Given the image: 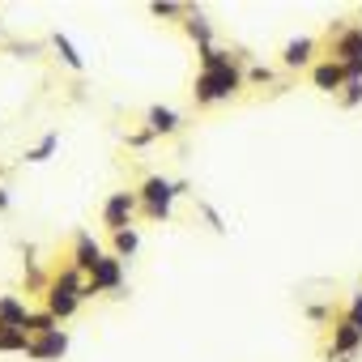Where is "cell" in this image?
Segmentation results:
<instances>
[{
	"mask_svg": "<svg viewBox=\"0 0 362 362\" xmlns=\"http://www.w3.org/2000/svg\"><path fill=\"white\" fill-rule=\"evenodd\" d=\"M136 197H141V218H149V222H170L175 201L188 197V184H184V179H166V175H145L141 188H136Z\"/></svg>",
	"mask_w": 362,
	"mask_h": 362,
	"instance_id": "cell-1",
	"label": "cell"
},
{
	"mask_svg": "<svg viewBox=\"0 0 362 362\" xmlns=\"http://www.w3.org/2000/svg\"><path fill=\"white\" fill-rule=\"evenodd\" d=\"M243 86H247V60H239V64H230V69L197 73L192 98H197V107H218V103H230Z\"/></svg>",
	"mask_w": 362,
	"mask_h": 362,
	"instance_id": "cell-2",
	"label": "cell"
},
{
	"mask_svg": "<svg viewBox=\"0 0 362 362\" xmlns=\"http://www.w3.org/2000/svg\"><path fill=\"white\" fill-rule=\"evenodd\" d=\"M328 60H337V64H358V60H362V26H354V22H332V26H328Z\"/></svg>",
	"mask_w": 362,
	"mask_h": 362,
	"instance_id": "cell-3",
	"label": "cell"
},
{
	"mask_svg": "<svg viewBox=\"0 0 362 362\" xmlns=\"http://www.w3.org/2000/svg\"><path fill=\"white\" fill-rule=\"evenodd\" d=\"M136 214H141L136 188H119V192H111V197L103 201V226H107L111 235H115V230H128Z\"/></svg>",
	"mask_w": 362,
	"mask_h": 362,
	"instance_id": "cell-4",
	"label": "cell"
},
{
	"mask_svg": "<svg viewBox=\"0 0 362 362\" xmlns=\"http://www.w3.org/2000/svg\"><path fill=\"white\" fill-rule=\"evenodd\" d=\"M124 269H128V260H119V256H103L98 264H94V273H90V281H86V298H94V294H115V290H124Z\"/></svg>",
	"mask_w": 362,
	"mask_h": 362,
	"instance_id": "cell-5",
	"label": "cell"
},
{
	"mask_svg": "<svg viewBox=\"0 0 362 362\" xmlns=\"http://www.w3.org/2000/svg\"><path fill=\"white\" fill-rule=\"evenodd\" d=\"M81 303H86V294H81V290H73V286H64V281H56V277H52V286H47V294H43V311H52V315H56V324L73 320V315L81 311Z\"/></svg>",
	"mask_w": 362,
	"mask_h": 362,
	"instance_id": "cell-6",
	"label": "cell"
},
{
	"mask_svg": "<svg viewBox=\"0 0 362 362\" xmlns=\"http://www.w3.org/2000/svg\"><path fill=\"white\" fill-rule=\"evenodd\" d=\"M362 349V332L341 315L332 320V341H328V362H354V354Z\"/></svg>",
	"mask_w": 362,
	"mask_h": 362,
	"instance_id": "cell-7",
	"label": "cell"
},
{
	"mask_svg": "<svg viewBox=\"0 0 362 362\" xmlns=\"http://www.w3.org/2000/svg\"><path fill=\"white\" fill-rule=\"evenodd\" d=\"M69 332L64 328H52V332H43V337H30V349H26V358L30 362H60L64 354H69Z\"/></svg>",
	"mask_w": 362,
	"mask_h": 362,
	"instance_id": "cell-8",
	"label": "cell"
},
{
	"mask_svg": "<svg viewBox=\"0 0 362 362\" xmlns=\"http://www.w3.org/2000/svg\"><path fill=\"white\" fill-rule=\"evenodd\" d=\"M103 256H107V252H103V243H98L90 230H77V235H73V256H69V264H73V269H81V273L90 277V273H94V264H98Z\"/></svg>",
	"mask_w": 362,
	"mask_h": 362,
	"instance_id": "cell-9",
	"label": "cell"
},
{
	"mask_svg": "<svg viewBox=\"0 0 362 362\" xmlns=\"http://www.w3.org/2000/svg\"><path fill=\"white\" fill-rule=\"evenodd\" d=\"M320 60H315V39L311 35H298V39H290L286 47H281V69H315Z\"/></svg>",
	"mask_w": 362,
	"mask_h": 362,
	"instance_id": "cell-10",
	"label": "cell"
},
{
	"mask_svg": "<svg viewBox=\"0 0 362 362\" xmlns=\"http://www.w3.org/2000/svg\"><path fill=\"white\" fill-rule=\"evenodd\" d=\"M345 81H349L345 64H337V60H328V56L311 69V86H315L320 94H341V90H345Z\"/></svg>",
	"mask_w": 362,
	"mask_h": 362,
	"instance_id": "cell-11",
	"label": "cell"
},
{
	"mask_svg": "<svg viewBox=\"0 0 362 362\" xmlns=\"http://www.w3.org/2000/svg\"><path fill=\"white\" fill-rule=\"evenodd\" d=\"M145 128H149L153 136H175L179 128H184V115H179L175 107H162V103H153V107L145 111Z\"/></svg>",
	"mask_w": 362,
	"mask_h": 362,
	"instance_id": "cell-12",
	"label": "cell"
},
{
	"mask_svg": "<svg viewBox=\"0 0 362 362\" xmlns=\"http://www.w3.org/2000/svg\"><path fill=\"white\" fill-rule=\"evenodd\" d=\"M30 303L26 298H18V294H0V328H22L26 332V324H30Z\"/></svg>",
	"mask_w": 362,
	"mask_h": 362,
	"instance_id": "cell-13",
	"label": "cell"
},
{
	"mask_svg": "<svg viewBox=\"0 0 362 362\" xmlns=\"http://www.w3.org/2000/svg\"><path fill=\"white\" fill-rule=\"evenodd\" d=\"M179 30H184V35L197 43V52H201V47H214V22H209L201 9H188V18L179 22Z\"/></svg>",
	"mask_w": 362,
	"mask_h": 362,
	"instance_id": "cell-14",
	"label": "cell"
},
{
	"mask_svg": "<svg viewBox=\"0 0 362 362\" xmlns=\"http://www.w3.org/2000/svg\"><path fill=\"white\" fill-rule=\"evenodd\" d=\"M197 56H201V73H214V69H230V64L247 60L243 52H230V47H218V43H214V47H201Z\"/></svg>",
	"mask_w": 362,
	"mask_h": 362,
	"instance_id": "cell-15",
	"label": "cell"
},
{
	"mask_svg": "<svg viewBox=\"0 0 362 362\" xmlns=\"http://www.w3.org/2000/svg\"><path fill=\"white\" fill-rule=\"evenodd\" d=\"M136 252H141V230H136V226H128V230H115V235H111V256L132 260Z\"/></svg>",
	"mask_w": 362,
	"mask_h": 362,
	"instance_id": "cell-16",
	"label": "cell"
},
{
	"mask_svg": "<svg viewBox=\"0 0 362 362\" xmlns=\"http://www.w3.org/2000/svg\"><path fill=\"white\" fill-rule=\"evenodd\" d=\"M52 52H56V56H60V60H64V64H69L73 73H81V69H86V60H81V52L73 47V39H69L64 30H56V35H52Z\"/></svg>",
	"mask_w": 362,
	"mask_h": 362,
	"instance_id": "cell-17",
	"label": "cell"
},
{
	"mask_svg": "<svg viewBox=\"0 0 362 362\" xmlns=\"http://www.w3.org/2000/svg\"><path fill=\"white\" fill-rule=\"evenodd\" d=\"M56 149H60V132H43V136H39V145H30V149H26V162H35V166H39V162H47Z\"/></svg>",
	"mask_w": 362,
	"mask_h": 362,
	"instance_id": "cell-18",
	"label": "cell"
},
{
	"mask_svg": "<svg viewBox=\"0 0 362 362\" xmlns=\"http://www.w3.org/2000/svg\"><path fill=\"white\" fill-rule=\"evenodd\" d=\"M30 349V332L22 328H0V354H26Z\"/></svg>",
	"mask_w": 362,
	"mask_h": 362,
	"instance_id": "cell-19",
	"label": "cell"
},
{
	"mask_svg": "<svg viewBox=\"0 0 362 362\" xmlns=\"http://www.w3.org/2000/svg\"><path fill=\"white\" fill-rule=\"evenodd\" d=\"M149 13L162 18V22H184V18H188V5H175V0H153Z\"/></svg>",
	"mask_w": 362,
	"mask_h": 362,
	"instance_id": "cell-20",
	"label": "cell"
},
{
	"mask_svg": "<svg viewBox=\"0 0 362 362\" xmlns=\"http://www.w3.org/2000/svg\"><path fill=\"white\" fill-rule=\"evenodd\" d=\"M52 328H60L52 311H30V324H26V332H30V337H43V332H52Z\"/></svg>",
	"mask_w": 362,
	"mask_h": 362,
	"instance_id": "cell-21",
	"label": "cell"
},
{
	"mask_svg": "<svg viewBox=\"0 0 362 362\" xmlns=\"http://www.w3.org/2000/svg\"><path fill=\"white\" fill-rule=\"evenodd\" d=\"M197 209H201V218H205V226H209L214 235H226V218H222L209 201H197Z\"/></svg>",
	"mask_w": 362,
	"mask_h": 362,
	"instance_id": "cell-22",
	"label": "cell"
},
{
	"mask_svg": "<svg viewBox=\"0 0 362 362\" xmlns=\"http://www.w3.org/2000/svg\"><path fill=\"white\" fill-rule=\"evenodd\" d=\"M337 103H341L345 111H354V107H362V81H345V90L337 94Z\"/></svg>",
	"mask_w": 362,
	"mask_h": 362,
	"instance_id": "cell-23",
	"label": "cell"
},
{
	"mask_svg": "<svg viewBox=\"0 0 362 362\" xmlns=\"http://www.w3.org/2000/svg\"><path fill=\"white\" fill-rule=\"evenodd\" d=\"M9 56H18V60H39V56H43V43H9Z\"/></svg>",
	"mask_w": 362,
	"mask_h": 362,
	"instance_id": "cell-24",
	"label": "cell"
},
{
	"mask_svg": "<svg viewBox=\"0 0 362 362\" xmlns=\"http://www.w3.org/2000/svg\"><path fill=\"white\" fill-rule=\"evenodd\" d=\"M345 320H349V324H354V328L362 332V290H354V294H349V307H345Z\"/></svg>",
	"mask_w": 362,
	"mask_h": 362,
	"instance_id": "cell-25",
	"label": "cell"
},
{
	"mask_svg": "<svg viewBox=\"0 0 362 362\" xmlns=\"http://www.w3.org/2000/svg\"><path fill=\"white\" fill-rule=\"evenodd\" d=\"M247 81L252 86H273V69L269 64H247Z\"/></svg>",
	"mask_w": 362,
	"mask_h": 362,
	"instance_id": "cell-26",
	"label": "cell"
},
{
	"mask_svg": "<svg viewBox=\"0 0 362 362\" xmlns=\"http://www.w3.org/2000/svg\"><path fill=\"white\" fill-rule=\"evenodd\" d=\"M153 141V132L149 128H136V132H128V149H145Z\"/></svg>",
	"mask_w": 362,
	"mask_h": 362,
	"instance_id": "cell-27",
	"label": "cell"
},
{
	"mask_svg": "<svg viewBox=\"0 0 362 362\" xmlns=\"http://www.w3.org/2000/svg\"><path fill=\"white\" fill-rule=\"evenodd\" d=\"M307 320H311V324H324V320H332V307H324V303H311V307H307Z\"/></svg>",
	"mask_w": 362,
	"mask_h": 362,
	"instance_id": "cell-28",
	"label": "cell"
},
{
	"mask_svg": "<svg viewBox=\"0 0 362 362\" xmlns=\"http://www.w3.org/2000/svg\"><path fill=\"white\" fill-rule=\"evenodd\" d=\"M9 209H13V197H9L5 184H0V214H9Z\"/></svg>",
	"mask_w": 362,
	"mask_h": 362,
	"instance_id": "cell-29",
	"label": "cell"
},
{
	"mask_svg": "<svg viewBox=\"0 0 362 362\" xmlns=\"http://www.w3.org/2000/svg\"><path fill=\"white\" fill-rule=\"evenodd\" d=\"M0 35H5V22H0Z\"/></svg>",
	"mask_w": 362,
	"mask_h": 362,
	"instance_id": "cell-30",
	"label": "cell"
}]
</instances>
